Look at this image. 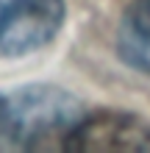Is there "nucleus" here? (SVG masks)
Segmentation results:
<instances>
[{"mask_svg":"<svg viewBox=\"0 0 150 153\" xmlns=\"http://www.w3.org/2000/svg\"><path fill=\"white\" fill-rule=\"evenodd\" d=\"M81 120L78 100L56 86H28L0 97V137L22 150H64L67 137Z\"/></svg>","mask_w":150,"mask_h":153,"instance_id":"obj_1","label":"nucleus"},{"mask_svg":"<svg viewBox=\"0 0 150 153\" xmlns=\"http://www.w3.org/2000/svg\"><path fill=\"white\" fill-rule=\"evenodd\" d=\"M64 25V0H0V59L45 48Z\"/></svg>","mask_w":150,"mask_h":153,"instance_id":"obj_2","label":"nucleus"},{"mask_svg":"<svg viewBox=\"0 0 150 153\" xmlns=\"http://www.w3.org/2000/svg\"><path fill=\"white\" fill-rule=\"evenodd\" d=\"M69 153H147L150 123L128 114L83 117L64 142Z\"/></svg>","mask_w":150,"mask_h":153,"instance_id":"obj_3","label":"nucleus"},{"mask_svg":"<svg viewBox=\"0 0 150 153\" xmlns=\"http://www.w3.org/2000/svg\"><path fill=\"white\" fill-rule=\"evenodd\" d=\"M120 56L125 64L150 73V0H134L120 22Z\"/></svg>","mask_w":150,"mask_h":153,"instance_id":"obj_4","label":"nucleus"}]
</instances>
